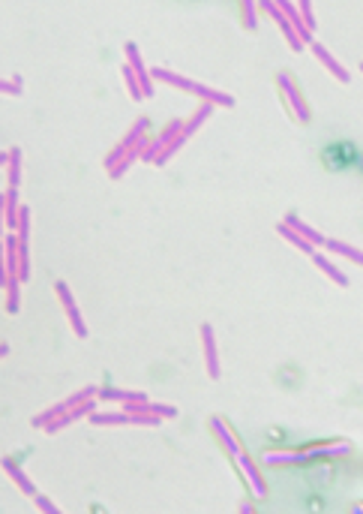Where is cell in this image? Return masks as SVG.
Here are the masks:
<instances>
[{
    "mask_svg": "<svg viewBox=\"0 0 363 514\" xmlns=\"http://www.w3.org/2000/svg\"><path fill=\"white\" fill-rule=\"evenodd\" d=\"M321 159H325V166L330 171H357L360 169V150L355 142H348V138L330 142L321 150Z\"/></svg>",
    "mask_w": 363,
    "mask_h": 514,
    "instance_id": "6da1fadb",
    "label": "cell"
},
{
    "mask_svg": "<svg viewBox=\"0 0 363 514\" xmlns=\"http://www.w3.org/2000/svg\"><path fill=\"white\" fill-rule=\"evenodd\" d=\"M276 87H279V94H282V99H286V106H288V112L295 115V120L297 124H309V106H306V99L300 97V90H297V82L291 78V73H276Z\"/></svg>",
    "mask_w": 363,
    "mask_h": 514,
    "instance_id": "7a4b0ae2",
    "label": "cell"
},
{
    "mask_svg": "<svg viewBox=\"0 0 363 514\" xmlns=\"http://www.w3.org/2000/svg\"><path fill=\"white\" fill-rule=\"evenodd\" d=\"M235 463H237V469H240V476L246 478V485H249V490H252V497L255 499H265L267 497V485H265V478H261V472H258V463L252 460L244 448L235 455Z\"/></svg>",
    "mask_w": 363,
    "mask_h": 514,
    "instance_id": "3957f363",
    "label": "cell"
},
{
    "mask_svg": "<svg viewBox=\"0 0 363 514\" xmlns=\"http://www.w3.org/2000/svg\"><path fill=\"white\" fill-rule=\"evenodd\" d=\"M124 55H126V64H129V69H133V73H135V78H138L141 97H154V94H156V90H154V78H150V69L145 66V60H141L138 45H135V43H126V45H124Z\"/></svg>",
    "mask_w": 363,
    "mask_h": 514,
    "instance_id": "277c9868",
    "label": "cell"
},
{
    "mask_svg": "<svg viewBox=\"0 0 363 514\" xmlns=\"http://www.w3.org/2000/svg\"><path fill=\"white\" fill-rule=\"evenodd\" d=\"M57 289V298H60V304H64V310H66V316H69V325H73V331H75V337H87V325H84V319H82V310H78V304H75V298H73V292H69V286L60 280V283L54 286Z\"/></svg>",
    "mask_w": 363,
    "mask_h": 514,
    "instance_id": "5b68a950",
    "label": "cell"
},
{
    "mask_svg": "<svg viewBox=\"0 0 363 514\" xmlns=\"http://www.w3.org/2000/svg\"><path fill=\"white\" fill-rule=\"evenodd\" d=\"M309 48H312V55H316V57L321 60V66H325L330 76H334V78H339L342 85H348V82H351V73H348V69L339 64V60H336L334 55L327 52L325 45H321V43H316V39H312V43H309Z\"/></svg>",
    "mask_w": 363,
    "mask_h": 514,
    "instance_id": "8992f818",
    "label": "cell"
},
{
    "mask_svg": "<svg viewBox=\"0 0 363 514\" xmlns=\"http://www.w3.org/2000/svg\"><path fill=\"white\" fill-rule=\"evenodd\" d=\"M201 343H205V361H207V376L210 379H219V352H216V337H214V328L207 325H201Z\"/></svg>",
    "mask_w": 363,
    "mask_h": 514,
    "instance_id": "52a82bcc",
    "label": "cell"
},
{
    "mask_svg": "<svg viewBox=\"0 0 363 514\" xmlns=\"http://www.w3.org/2000/svg\"><path fill=\"white\" fill-rule=\"evenodd\" d=\"M207 427H210V433H214V436H216V442H219V445H223V451H225V455H228V457H235L237 451H240V445H237V439L231 436V430H228V424H225V421L219 418V415H214V418L207 421Z\"/></svg>",
    "mask_w": 363,
    "mask_h": 514,
    "instance_id": "ba28073f",
    "label": "cell"
},
{
    "mask_svg": "<svg viewBox=\"0 0 363 514\" xmlns=\"http://www.w3.org/2000/svg\"><path fill=\"white\" fill-rule=\"evenodd\" d=\"M279 6V13L286 15V22L291 24V30H295L297 34V39L304 45H309L312 43V34L306 30V24H304V18H300V13H297V3H288V0H282V3H276Z\"/></svg>",
    "mask_w": 363,
    "mask_h": 514,
    "instance_id": "9c48e42d",
    "label": "cell"
},
{
    "mask_svg": "<svg viewBox=\"0 0 363 514\" xmlns=\"http://www.w3.org/2000/svg\"><path fill=\"white\" fill-rule=\"evenodd\" d=\"M0 469H3L6 476L15 481V487L22 490L24 497H34V493H36V485H34V481H30V478L24 476V469L18 466V463H15L13 457H0Z\"/></svg>",
    "mask_w": 363,
    "mask_h": 514,
    "instance_id": "30bf717a",
    "label": "cell"
},
{
    "mask_svg": "<svg viewBox=\"0 0 363 514\" xmlns=\"http://www.w3.org/2000/svg\"><path fill=\"white\" fill-rule=\"evenodd\" d=\"M261 463L265 466H300V463H309V457L304 451H265Z\"/></svg>",
    "mask_w": 363,
    "mask_h": 514,
    "instance_id": "8fae6325",
    "label": "cell"
},
{
    "mask_svg": "<svg viewBox=\"0 0 363 514\" xmlns=\"http://www.w3.org/2000/svg\"><path fill=\"white\" fill-rule=\"evenodd\" d=\"M282 223H286L291 231H297V235L304 238V241H309L312 247H321V244H325V235H321L318 229H312L309 223H304V220H300L297 214H288L286 220H282Z\"/></svg>",
    "mask_w": 363,
    "mask_h": 514,
    "instance_id": "7c38bea8",
    "label": "cell"
},
{
    "mask_svg": "<svg viewBox=\"0 0 363 514\" xmlns=\"http://www.w3.org/2000/svg\"><path fill=\"white\" fill-rule=\"evenodd\" d=\"M309 259H312V265H316V268L321 271V274H327V277L334 280L336 286H348V274H346V271H339V268H336L334 262H330L325 253H318V250H312V253H309Z\"/></svg>",
    "mask_w": 363,
    "mask_h": 514,
    "instance_id": "4fadbf2b",
    "label": "cell"
},
{
    "mask_svg": "<svg viewBox=\"0 0 363 514\" xmlns=\"http://www.w3.org/2000/svg\"><path fill=\"white\" fill-rule=\"evenodd\" d=\"M304 455L309 460H318V457H348L351 455V442H327V445H312L306 448Z\"/></svg>",
    "mask_w": 363,
    "mask_h": 514,
    "instance_id": "5bb4252c",
    "label": "cell"
},
{
    "mask_svg": "<svg viewBox=\"0 0 363 514\" xmlns=\"http://www.w3.org/2000/svg\"><path fill=\"white\" fill-rule=\"evenodd\" d=\"M96 400H114V403H145L147 394L145 391H124V388H99Z\"/></svg>",
    "mask_w": 363,
    "mask_h": 514,
    "instance_id": "9a60e30c",
    "label": "cell"
},
{
    "mask_svg": "<svg viewBox=\"0 0 363 514\" xmlns=\"http://www.w3.org/2000/svg\"><path fill=\"white\" fill-rule=\"evenodd\" d=\"M18 210H22V201H18V190H6V201H3V226L9 231H15L18 226Z\"/></svg>",
    "mask_w": 363,
    "mask_h": 514,
    "instance_id": "2e32d148",
    "label": "cell"
},
{
    "mask_svg": "<svg viewBox=\"0 0 363 514\" xmlns=\"http://www.w3.org/2000/svg\"><path fill=\"white\" fill-rule=\"evenodd\" d=\"M147 129H150V117H145V115H141V117L135 120V124H133V127H129V133H126L124 138H120V142H117V145H120V148H124V150H129V148H135V145L141 142V138H145V136H147Z\"/></svg>",
    "mask_w": 363,
    "mask_h": 514,
    "instance_id": "e0dca14e",
    "label": "cell"
},
{
    "mask_svg": "<svg viewBox=\"0 0 363 514\" xmlns=\"http://www.w3.org/2000/svg\"><path fill=\"white\" fill-rule=\"evenodd\" d=\"M325 247L330 250V253H336V256H342V259L355 262V265H363V253H360L357 247L346 244V241H336V238H325Z\"/></svg>",
    "mask_w": 363,
    "mask_h": 514,
    "instance_id": "ac0fdd59",
    "label": "cell"
},
{
    "mask_svg": "<svg viewBox=\"0 0 363 514\" xmlns=\"http://www.w3.org/2000/svg\"><path fill=\"white\" fill-rule=\"evenodd\" d=\"M214 112H216V106L201 103V106L195 108V112H193V117H189L186 124H184V133H180V136H184V138H193V133H195V129H198L201 124H205V120H207L210 115H214Z\"/></svg>",
    "mask_w": 363,
    "mask_h": 514,
    "instance_id": "d6986e66",
    "label": "cell"
},
{
    "mask_svg": "<svg viewBox=\"0 0 363 514\" xmlns=\"http://www.w3.org/2000/svg\"><path fill=\"white\" fill-rule=\"evenodd\" d=\"M6 180H9V190H18V184H22V148H9Z\"/></svg>",
    "mask_w": 363,
    "mask_h": 514,
    "instance_id": "ffe728a7",
    "label": "cell"
},
{
    "mask_svg": "<svg viewBox=\"0 0 363 514\" xmlns=\"http://www.w3.org/2000/svg\"><path fill=\"white\" fill-rule=\"evenodd\" d=\"M6 313H18V310H22V280L18 277H9L6 280Z\"/></svg>",
    "mask_w": 363,
    "mask_h": 514,
    "instance_id": "44dd1931",
    "label": "cell"
},
{
    "mask_svg": "<svg viewBox=\"0 0 363 514\" xmlns=\"http://www.w3.org/2000/svg\"><path fill=\"white\" fill-rule=\"evenodd\" d=\"M276 235H282V238H286L291 247H295V250H300V253H306V256L312 253V250H316V247L309 244V241H304V238L297 235V231H291V229H288L286 223H279V226H276Z\"/></svg>",
    "mask_w": 363,
    "mask_h": 514,
    "instance_id": "7402d4cb",
    "label": "cell"
},
{
    "mask_svg": "<svg viewBox=\"0 0 363 514\" xmlns=\"http://www.w3.org/2000/svg\"><path fill=\"white\" fill-rule=\"evenodd\" d=\"M240 22H244L246 30H255L258 27V3L244 0V3H240Z\"/></svg>",
    "mask_w": 363,
    "mask_h": 514,
    "instance_id": "603a6c76",
    "label": "cell"
},
{
    "mask_svg": "<svg viewBox=\"0 0 363 514\" xmlns=\"http://www.w3.org/2000/svg\"><path fill=\"white\" fill-rule=\"evenodd\" d=\"M184 145H186V138H184V136H175V138H171V142H168V145H165L163 150H159V157L154 159V166H165L168 159L175 157V154H177V150L184 148Z\"/></svg>",
    "mask_w": 363,
    "mask_h": 514,
    "instance_id": "cb8c5ba5",
    "label": "cell"
},
{
    "mask_svg": "<svg viewBox=\"0 0 363 514\" xmlns=\"http://www.w3.org/2000/svg\"><path fill=\"white\" fill-rule=\"evenodd\" d=\"M135 159H138V150H135V148H129V150H126V154H124V157H120V163H117L114 169H108V175H112L114 180H117V178H124V171H126L129 166H133V163H135Z\"/></svg>",
    "mask_w": 363,
    "mask_h": 514,
    "instance_id": "d4e9b609",
    "label": "cell"
},
{
    "mask_svg": "<svg viewBox=\"0 0 363 514\" xmlns=\"http://www.w3.org/2000/svg\"><path fill=\"white\" fill-rule=\"evenodd\" d=\"M120 76H124V82L129 87V97H133V99H145V97H141V87H138V78H135L133 69H129V64L120 66Z\"/></svg>",
    "mask_w": 363,
    "mask_h": 514,
    "instance_id": "484cf974",
    "label": "cell"
},
{
    "mask_svg": "<svg viewBox=\"0 0 363 514\" xmlns=\"http://www.w3.org/2000/svg\"><path fill=\"white\" fill-rule=\"evenodd\" d=\"M66 412H69V418H73V421H78V418H87L90 412H96V397H90V400H84V403H78V406L66 409Z\"/></svg>",
    "mask_w": 363,
    "mask_h": 514,
    "instance_id": "4316f807",
    "label": "cell"
},
{
    "mask_svg": "<svg viewBox=\"0 0 363 514\" xmlns=\"http://www.w3.org/2000/svg\"><path fill=\"white\" fill-rule=\"evenodd\" d=\"M30 499L36 502V508H39V511H45V514H60V508L54 506L52 499L45 497V493H34V497H30Z\"/></svg>",
    "mask_w": 363,
    "mask_h": 514,
    "instance_id": "83f0119b",
    "label": "cell"
},
{
    "mask_svg": "<svg viewBox=\"0 0 363 514\" xmlns=\"http://www.w3.org/2000/svg\"><path fill=\"white\" fill-rule=\"evenodd\" d=\"M69 424H73V418H69V412H64V415H57V418L48 421V424H45L43 430H45V433H60V430L69 427Z\"/></svg>",
    "mask_w": 363,
    "mask_h": 514,
    "instance_id": "f1b7e54d",
    "label": "cell"
},
{
    "mask_svg": "<svg viewBox=\"0 0 363 514\" xmlns=\"http://www.w3.org/2000/svg\"><path fill=\"white\" fill-rule=\"evenodd\" d=\"M297 13H300V18H304V24H306L309 34H316V18H312V3H297Z\"/></svg>",
    "mask_w": 363,
    "mask_h": 514,
    "instance_id": "f546056e",
    "label": "cell"
},
{
    "mask_svg": "<svg viewBox=\"0 0 363 514\" xmlns=\"http://www.w3.org/2000/svg\"><path fill=\"white\" fill-rule=\"evenodd\" d=\"M150 412L159 418H177V409L168 406V403H150Z\"/></svg>",
    "mask_w": 363,
    "mask_h": 514,
    "instance_id": "4dcf8cb0",
    "label": "cell"
},
{
    "mask_svg": "<svg viewBox=\"0 0 363 514\" xmlns=\"http://www.w3.org/2000/svg\"><path fill=\"white\" fill-rule=\"evenodd\" d=\"M124 154H126V150L120 148V145H114L112 150H108V157H105V169H114V166L120 163V157H124Z\"/></svg>",
    "mask_w": 363,
    "mask_h": 514,
    "instance_id": "1f68e13d",
    "label": "cell"
},
{
    "mask_svg": "<svg viewBox=\"0 0 363 514\" xmlns=\"http://www.w3.org/2000/svg\"><path fill=\"white\" fill-rule=\"evenodd\" d=\"M0 94H9V97H22V87L13 85V82H3L0 78Z\"/></svg>",
    "mask_w": 363,
    "mask_h": 514,
    "instance_id": "d6a6232c",
    "label": "cell"
},
{
    "mask_svg": "<svg viewBox=\"0 0 363 514\" xmlns=\"http://www.w3.org/2000/svg\"><path fill=\"white\" fill-rule=\"evenodd\" d=\"M3 201H6V193H0V238H3Z\"/></svg>",
    "mask_w": 363,
    "mask_h": 514,
    "instance_id": "836d02e7",
    "label": "cell"
},
{
    "mask_svg": "<svg viewBox=\"0 0 363 514\" xmlns=\"http://www.w3.org/2000/svg\"><path fill=\"white\" fill-rule=\"evenodd\" d=\"M237 511H240V514H252V511H255V506H252V502H240Z\"/></svg>",
    "mask_w": 363,
    "mask_h": 514,
    "instance_id": "e575fe53",
    "label": "cell"
},
{
    "mask_svg": "<svg viewBox=\"0 0 363 514\" xmlns=\"http://www.w3.org/2000/svg\"><path fill=\"white\" fill-rule=\"evenodd\" d=\"M9 163V150H0V169H3Z\"/></svg>",
    "mask_w": 363,
    "mask_h": 514,
    "instance_id": "d590c367",
    "label": "cell"
},
{
    "mask_svg": "<svg viewBox=\"0 0 363 514\" xmlns=\"http://www.w3.org/2000/svg\"><path fill=\"white\" fill-rule=\"evenodd\" d=\"M6 352H9V343H0V358H3Z\"/></svg>",
    "mask_w": 363,
    "mask_h": 514,
    "instance_id": "8d00e7d4",
    "label": "cell"
}]
</instances>
